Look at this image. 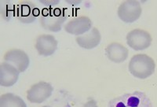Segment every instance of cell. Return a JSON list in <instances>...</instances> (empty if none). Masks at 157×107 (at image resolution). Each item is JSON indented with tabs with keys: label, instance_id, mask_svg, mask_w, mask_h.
Listing matches in <instances>:
<instances>
[{
	"label": "cell",
	"instance_id": "9c48e42d",
	"mask_svg": "<svg viewBox=\"0 0 157 107\" xmlns=\"http://www.w3.org/2000/svg\"><path fill=\"white\" fill-rule=\"evenodd\" d=\"M92 27V22L87 16H79L71 19L64 25L65 32L71 35L82 36L88 32Z\"/></svg>",
	"mask_w": 157,
	"mask_h": 107
},
{
	"label": "cell",
	"instance_id": "52a82bcc",
	"mask_svg": "<svg viewBox=\"0 0 157 107\" xmlns=\"http://www.w3.org/2000/svg\"><path fill=\"white\" fill-rule=\"evenodd\" d=\"M53 87L50 84L41 81L35 84L28 90L27 98L32 103H42L50 98L53 92Z\"/></svg>",
	"mask_w": 157,
	"mask_h": 107
},
{
	"label": "cell",
	"instance_id": "6da1fadb",
	"mask_svg": "<svg viewBox=\"0 0 157 107\" xmlns=\"http://www.w3.org/2000/svg\"><path fill=\"white\" fill-rule=\"evenodd\" d=\"M68 12L60 7L45 8L40 13L39 22L43 29L50 32H60L68 18Z\"/></svg>",
	"mask_w": 157,
	"mask_h": 107
},
{
	"label": "cell",
	"instance_id": "7a4b0ae2",
	"mask_svg": "<svg viewBox=\"0 0 157 107\" xmlns=\"http://www.w3.org/2000/svg\"><path fill=\"white\" fill-rule=\"evenodd\" d=\"M129 71L134 77L146 79L155 72V63L153 59L147 54H136L129 62Z\"/></svg>",
	"mask_w": 157,
	"mask_h": 107
},
{
	"label": "cell",
	"instance_id": "30bf717a",
	"mask_svg": "<svg viewBox=\"0 0 157 107\" xmlns=\"http://www.w3.org/2000/svg\"><path fill=\"white\" fill-rule=\"evenodd\" d=\"M35 46L39 54L43 56H50L57 50V41L55 37L52 35H41L36 39Z\"/></svg>",
	"mask_w": 157,
	"mask_h": 107
},
{
	"label": "cell",
	"instance_id": "d6986e66",
	"mask_svg": "<svg viewBox=\"0 0 157 107\" xmlns=\"http://www.w3.org/2000/svg\"><path fill=\"white\" fill-rule=\"evenodd\" d=\"M42 107H50V106H47V105H46V106H42Z\"/></svg>",
	"mask_w": 157,
	"mask_h": 107
},
{
	"label": "cell",
	"instance_id": "277c9868",
	"mask_svg": "<svg viewBox=\"0 0 157 107\" xmlns=\"http://www.w3.org/2000/svg\"><path fill=\"white\" fill-rule=\"evenodd\" d=\"M14 15L19 22L24 24L34 22L40 16V11L37 6L31 1L24 0L14 6Z\"/></svg>",
	"mask_w": 157,
	"mask_h": 107
},
{
	"label": "cell",
	"instance_id": "5b68a950",
	"mask_svg": "<svg viewBox=\"0 0 157 107\" xmlns=\"http://www.w3.org/2000/svg\"><path fill=\"white\" fill-rule=\"evenodd\" d=\"M142 9L138 1L127 0L122 2L117 10L118 17L126 23H133L141 17Z\"/></svg>",
	"mask_w": 157,
	"mask_h": 107
},
{
	"label": "cell",
	"instance_id": "e0dca14e",
	"mask_svg": "<svg viewBox=\"0 0 157 107\" xmlns=\"http://www.w3.org/2000/svg\"><path fill=\"white\" fill-rule=\"evenodd\" d=\"M82 107H98L97 105V102H95L94 100L91 99L89 100L88 102H86V103L84 104V105Z\"/></svg>",
	"mask_w": 157,
	"mask_h": 107
},
{
	"label": "cell",
	"instance_id": "2e32d148",
	"mask_svg": "<svg viewBox=\"0 0 157 107\" xmlns=\"http://www.w3.org/2000/svg\"><path fill=\"white\" fill-rule=\"evenodd\" d=\"M39 2L43 4V5L47 6V8H52L54 7V6L60 3V1H55V0H50H50H44V1H43V0H40Z\"/></svg>",
	"mask_w": 157,
	"mask_h": 107
},
{
	"label": "cell",
	"instance_id": "8992f818",
	"mask_svg": "<svg viewBox=\"0 0 157 107\" xmlns=\"http://www.w3.org/2000/svg\"><path fill=\"white\" fill-rule=\"evenodd\" d=\"M152 38L147 31L134 29L127 36V43L130 47L135 50H143L152 44Z\"/></svg>",
	"mask_w": 157,
	"mask_h": 107
},
{
	"label": "cell",
	"instance_id": "ba28073f",
	"mask_svg": "<svg viewBox=\"0 0 157 107\" xmlns=\"http://www.w3.org/2000/svg\"><path fill=\"white\" fill-rule=\"evenodd\" d=\"M3 59L5 62L14 66L19 73H23L27 69L30 62L27 54L19 49H11L6 51Z\"/></svg>",
	"mask_w": 157,
	"mask_h": 107
},
{
	"label": "cell",
	"instance_id": "3957f363",
	"mask_svg": "<svg viewBox=\"0 0 157 107\" xmlns=\"http://www.w3.org/2000/svg\"><path fill=\"white\" fill-rule=\"evenodd\" d=\"M109 107H152V104L145 93L134 91L112 99Z\"/></svg>",
	"mask_w": 157,
	"mask_h": 107
},
{
	"label": "cell",
	"instance_id": "9a60e30c",
	"mask_svg": "<svg viewBox=\"0 0 157 107\" xmlns=\"http://www.w3.org/2000/svg\"><path fill=\"white\" fill-rule=\"evenodd\" d=\"M15 7L10 1L1 0L0 1V14L6 22H9L13 15H14Z\"/></svg>",
	"mask_w": 157,
	"mask_h": 107
},
{
	"label": "cell",
	"instance_id": "4fadbf2b",
	"mask_svg": "<svg viewBox=\"0 0 157 107\" xmlns=\"http://www.w3.org/2000/svg\"><path fill=\"white\" fill-rule=\"evenodd\" d=\"M106 56L115 63H122L127 58L129 51L125 46L119 43H112L106 47Z\"/></svg>",
	"mask_w": 157,
	"mask_h": 107
},
{
	"label": "cell",
	"instance_id": "ac0fdd59",
	"mask_svg": "<svg viewBox=\"0 0 157 107\" xmlns=\"http://www.w3.org/2000/svg\"><path fill=\"white\" fill-rule=\"evenodd\" d=\"M69 4H75V5H77V4H79L81 2V1H78V2H71V1H66Z\"/></svg>",
	"mask_w": 157,
	"mask_h": 107
},
{
	"label": "cell",
	"instance_id": "8fae6325",
	"mask_svg": "<svg viewBox=\"0 0 157 107\" xmlns=\"http://www.w3.org/2000/svg\"><path fill=\"white\" fill-rule=\"evenodd\" d=\"M19 71L14 66L7 62L0 65V85L11 87L17 83L19 77Z\"/></svg>",
	"mask_w": 157,
	"mask_h": 107
},
{
	"label": "cell",
	"instance_id": "7c38bea8",
	"mask_svg": "<svg viewBox=\"0 0 157 107\" xmlns=\"http://www.w3.org/2000/svg\"><path fill=\"white\" fill-rule=\"evenodd\" d=\"M101 40L100 32L97 28H93L87 33L76 37V43L80 47L86 50L95 48Z\"/></svg>",
	"mask_w": 157,
	"mask_h": 107
},
{
	"label": "cell",
	"instance_id": "5bb4252c",
	"mask_svg": "<svg viewBox=\"0 0 157 107\" xmlns=\"http://www.w3.org/2000/svg\"><path fill=\"white\" fill-rule=\"evenodd\" d=\"M0 107H27V105L19 96L6 93L0 97Z\"/></svg>",
	"mask_w": 157,
	"mask_h": 107
}]
</instances>
